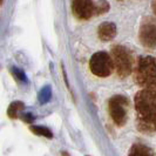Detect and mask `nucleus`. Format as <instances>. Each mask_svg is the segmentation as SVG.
<instances>
[{
  "label": "nucleus",
  "mask_w": 156,
  "mask_h": 156,
  "mask_svg": "<svg viewBox=\"0 0 156 156\" xmlns=\"http://www.w3.org/2000/svg\"><path fill=\"white\" fill-rule=\"evenodd\" d=\"M136 126L143 133H156V90L141 89L134 99Z\"/></svg>",
  "instance_id": "obj_1"
},
{
  "label": "nucleus",
  "mask_w": 156,
  "mask_h": 156,
  "mask_svg": "<svg viewBox=\"0 0 156 156\" xmlns=\"http://www.w3.org/2000/svg\"><path fill=\"white\" fill-rule=\"evenodd\" d=\"M135 82L142 89L156 90V58L142 55L136 60Z\"/></svg>",
  "instance_id": "obj_2"
},
{
  "label": "nucleus",
  "mask_w": 156,
  "mask_h": 156,
  "mask_svg": "<svg viewBox=\"0 0 156 156\" xmlns=\"http://www.w3.org/2000/svg\"><path fill=\"white\" fill-rule=\"evenodd\" d=\"M110 56L113 61V67L120 79L128 78L135 70V58L134 53L126 46L115 45L110 49Z\"/></svg>",
  "instance_id": "obj_3"
},
{
  "label": "nucleus",
  "mask_w": 156,
  "mask_h": 156,
  "mask_svg": "<svg viewBox=\"0 0 156 156\" xmlns=\"http://www.w3.org/2000/svg\"><path fill=\"white\" fill-rule=\"evenodd\" d=\"M109 9L107 1H90L75 0L72 2V12L79 20H89L94 16H100Z\"/></svg>",
  "instance_id": "obj_4"
},
{
  "label": "nucleus",
  "mask_w": 156,
  "mask_h": 156,
  "mask_svg": "<svg viewBox=\"0 0 156 156\" xmlns=\"http://www.w3.org/2000/svg\"><path fill=\"white\" fill-rule=\"evenodd\" d=\"M129 99L125 95H114L108 101V112L113 122L117 127L126 125L128 120V110H129Z\"/></svg>",
  "instance_id": "obj_5"
},
{
  "label": "nucleus",
  "mask_w": 156,
  "mask_h": 156,
  "mask_svg": "<svg viewBox=\"0 0 156 156\" xmlns=\"http://www.w3.org/2000/svg\"><path fill=\"white\" fill-rule=\"evenodd\" d=\"M90 72L98 78H108L113 72V61L112 56L107 52H96L92 55L89 60Z\"/></svg>",
  "instance_id": "obj_6"
},
{
  "label": "nucleus",
  "mask_w": 156,
  "mask_h": 156,
  "mask_svg": "<svg viewBox=\"0 0 156 156\" xmlns=\"http://www.w3.org/2000/svg\"><path fill=\"white\" fill-rule=\"evenodd\" d=\"M139 38L147 48L156 47V18H146L140 26Z\"/></svg>",
  "instance_id": "obj_7"
},
{
  "label": "nucleus",
  "mask_w": 156,
  "mask_h": 156,
  "mask_svg": "<svg viewBox=\"0 0 156 156\" xmlns=\"http://www.w3.org/2000/svg\"><path fill=\"white\" fill-rule=\"evenodd\" d=\"M98 35L102 41H110L116 35V25L110 21H105L99 26Z\"/></svg>",
  "instance_id": "obj_8"
},
{
  "label": "nucleus",
  "mask_w": 156,
  "mask_h": 156,
  "mask_svg": "<svg viewBox=\"0 0 156 156\" xmlns=\"http://www.w3.org/2000/svg\"><path fill=\"white\" fill-rule=\"evenodd\" d=\"M128 156H155V155H154L153 149L149 148L148 146H146L143 143H135L129 149Z\"/></svg>",
  "instance_id": "obj_9"
},
{
  "label": "nucleus",
  "mask_w": 156,
  "mask_h": 156,
  "mask_svg": "<svg viewBox=\"0 0 156 156\" xmlns=\"http://www.w3.org/2000/svg\"><path fill=\"white\" fill-rule=\"evenodd\" d=\"M23 109V102L16 101L13 103H11V106L8 107V116L12 119H16L19 116L20 110Z\"/></svg>",
  "instance_id": "obj_10"
},
{
  "label": "nucleus",
  "mask_w": 156,
  "mask_h": 156,
  "mask_svg": "<svg viewBox=\"0 0 156 156\" xmlns=\"http://www.w3.org/2000/svg\"><path fill=\"white\" fill-rule=\"evenodd\" d=\"M31 130L34 134L37 135H41V136H45V137H48V139H52L53 137V134L52 132L46 128V127H41V126H32Z\"/></svg>",
  "instance_id": "obj_11"
},
{
  "label": "nucleus",
  "mask_w": 156,
  "mask_h": 156,
  "mask_svg": "<svg viewBox=\"0 0 156 156\" xmlns=\"http://www.w3.org/2000/svg\"><path fill=\"white\" fill-rule=\"evenodd\" d=\"M151 7L154 9V13L156 14V1H153V2H151Z\"/></svg>",
  "instance_id": "obj_12"
}]
</instances>
